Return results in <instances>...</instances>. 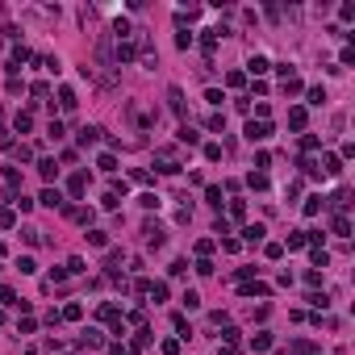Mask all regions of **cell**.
<instances>
[{"label":"cell","instance_id":"7a4b0ae2","mask_svg":"<svg viewBox=\"0 0 355 355\" xmlns=\"http://www.w3.org/2000/svg\"><path fill=\"white\" fill-rule=\"evenodd\" d=\"M326 205H330V209H334V213H338V218H342V209H347V205H351V188H338V192H334V196H330V200H326Z\"/></svg>","mask_w":355,"mask_h":355},{"label":"cell","instance_id":"60d3db41","mask_svg":"<svg viewBox=\"0 0 355 355\" xmlns=\"http://www.w3.org/2000/svg\"><path fill=\"white\" fill-rule=\"evenodd\" d=\"M109 355H130V351L122 347V342H113V347H109Z\"/></svg>","mask_w":355,"mask_h":355},{"label":"cell","instance_id":"f546056e","mask_svg":"<svg viewBox=\"0 0 355 355\" xmlns=\"http://www.w3.org/2000/svg\"><path fill=\"white\" fill-rule=\"evenodd\" d=\"M230 218H234V222L246 218V205H242V200H230Z\"/></svg>","mask_w":355,"mask_h":355},{"label":"cell","instance_id":"1f68e13d","mask_svg":"<svg viewBox=\"0 0 355 355\" xmlns=\"http://www.w3.org/2000/svg\"><path fill=\"white\" fill-rule=\"evenodd\" d=\"M146 292H150V297H155V301H168V284H150Z\"/></svg>","mask_w":355,"mask_h":355},{"label":"cell","instance_id":"f1b7e54d","mask_svg":"<svg viewBox=\"0 0 355 355\" xmlns=\"http://www.w3.org/2000/svg\"><path fill=\"white\" fill-rule=\"evenodd\" d=\"M138 205H142V209H159V196H155V192H142Z\"/></svg>","mask_w":355,"mask_h":355},{"label":"cell","instance_id":"6da1fadb","mask_svg":"<svg viewBox=\"0 0 355 355\" xmlns=\"http://www.w3.org/2000/svg\"><path fill=\"white\" fill-rule=\"evenodd\" d=\"M272 138V122H246V142H264Z\"/></svg>","mask_w":355,"mask_h":355},{"label":"cell","instance_id":"7402d4cb","mask_svg":"<svg viewBox=\"0 0 355 355\" xmlns=\"http://www.w3.org/2000/svg\"><path fill=\"white\" fill-rule=\"evenodd\" d=\"M0 226H4V230H13V226H17V213H13V209H4V205H0Z\"/></svg>","mask_w":355,"mask_h":355},{"label":"cell","instance_id":"4dcf8cb0","mask_svg":"<svg viewBox=\"0 0 355 355\" xmlns=\"http://www.w3.org/2000/svg\"><path fill=\"white\" fill-rule=\"evenodd\" d=\"M305 246V230H297V234H288V251H301Z\"/></svg>","mask_w":355,"mask_h":355},{"label":"cell","instance_id":"f35d334b","mask_svg":"<svg viewBox=\"0 0 355 355\" xmlns=\"http://www.w3.org/2000/svg\"><path fill=\"white\" fill-rule=\"evenodd\" d=\"M326 100V88H310V104H322Z\"/></svg>","mask_w":355,"mask_h":355},{"label":"cell","instance_id":"603a6c76","mask_svg":"<svg viewBox=\"0 0 355 355\" xmlns=\"http://www.w3.org/2000/svg\"><path fill=\"white\" fill-rule=\"evenodd\" d=\"M205 159H209V163L222 159V142H205Z\"/></svg>","mask_w":355,"mask_h":355},{"label":"cell","instance_id":"b9f144b4","mask_svg":"<svg viewBox=\"0 0 355 355\" xmlns=\"http://www.w3.org/2000/svg\"><path fill=\"white\" fill-rule=\"evenodd\" d=\"M218 355H238V347H230V342H226V347H222Z\"/></svg>","mask_w":355,"mask_h":355},{"label":"cell","instance_id":"9a60e30c","mask_svg":"<svg viewBox=\"0 0 355 355\" xmlns=\"http://www.w3.org/2000/svg\"><path fill=\"white\" fill-rule=\"evenodd\" d=\"M305 122H310V113H305V109H288V126L292 130H305Z\"/></svg>","mask_w":355,"mask_h":355},{"label":"cell","instance_id":"484cf974","mask_svg":"<svg viewBox=\"0 0 355 355\" xmlns=\"http://www.w3.org/2000/svg\"><path fill=\"white\" fill-rule=\"evenodd\" d=\"M305 301H310L314 310H326V305H330V297H326V292H310V297H305Z\"/></svg>","mask_w":355,"mask_h":355},{"label":"cell","instance_id":"9c48e42d","mask_svg":"<svg viewBox=\"0 0 355 355\" xmlns=\"http://www.w3.org/2000/svg\"><path fill=\"white\" fill-rule=\"evenodd\" d=\"M100 134H104L100 126H84V130H80V142H84V146H92V142H100Z\"/></svg>","mask_w":355,"mask_h":355},{"label":"cell","instance_id":"d6986e66","mask_svg":"<svg viewBox=\"0 0 355 355\" xmlns=\"http://www.w3.org/2000/svg\"><path fill=\"white\" fill-rule=\"evenodd\" d=\"M330 230H334L338 238H347V234H351V222L347 218H334V222H330Z\"/></svg>","mask_w":355,"mask_h":355},{"label":"cell","instance_id":"836d02e7","mask_svg":"<svg viewBox=\"0 0 355 355\" xmlns=\"http://www.w3.org/2000/svg\"><path fill=\"white\" fill-rule=\"evenodd\" d=\"M226 84H230V88H242V84H246V76H242V71H230Z\"/></svg>","mask_w":355,"mask_h":355},{"label":"cell","instance_id":"2e32d148","mask_svg":"<svg viewBox=\"0 0 355 355\" xmlns=\"http://www.w3.org/2000/svg\"><path fill=\"white\" fill-rule=\"evenodd\" d=\"M58 318H63V322H80V318H84V305H76V301H71V305H67V310L58 314Z\"/></svg>","mask_w":355,"mask_h":355},{"label":"cell","instance_id":"d4e9b609","mask_svg":"<svg viewBox=\"0 0 355 355\" xmlns=\"http://www.w3.org/2000/svg\"><path fill=\"white\" fill-rule=\"evenodd\" d=\"M88 242L92 246H109V234H104V230H88Z\"/></svg>","mask_w":355,"mask_h":355},{"label":"cell","instance_id":"cb8c5ba5","mask_svg":"<svg viewBox=\"0 0 355 355\" xmlns=\"http://www.w3.org/2000/svg\"><path fill=\"white\" fill-rule=\"evenodd\" d=\"M113 34L126 42V38H130V21H126V17H117V21H113Z\"/></svg>","mask_w":355,"mask_h":355},{"label":"cell","instance_id":"44dd1931","mask_svg":"<svg viewBox=\"0 0 355 355\" xmlns=\"http://www.w3.org/2000/svg\"><path fill=\"white\" fill-rule=\"evenodd\" d=\"M251 347H255V351H268V347H272V334H268V330H259V334L251 338Z\"/></svg>","mask_w":355,"mask_h":355},{"label":"cell","instance_id":"83f0119b","mask_svg":"<svg viewBox=\"0 0 355 355\" xmlns=\"http://www.w3.org/2000/svg\"><path fill=\"white\" fill-rule=\"evenodd\" d=\"M288 355H314V342H305V338H301V342H292Z\"/></svg>","mask_w":355,"mask_h":355},{"label":"cell","instance_id":"ab89813d","mask_svg":"<svg viewBox=\"0 0 355 355\" xmlns=\"http://www.w3.org/2000/svg\"><path fill=\"white\" fill-rule=\"evenodd\" d=\"M4 180H8V184L17 188V184H21V172H17V168H4Z\"/></svg>","mask_w":355,"mask_h":355},{"label":"cell","instance_id":"e575fe53","mask_svg":"<svg viewBox=\"0 0 355 355\" xmlns=\"http://www.w3.org/2000/svg\"><path fill=\"white\" fill-rule=\"evenodd\" d=\"M0 305H21V301H17L13 288H0Z\"/></svg>","mask_w":355,"mask_h":355},{"label":"cell","instance_id":"5bb4252c","mask_svg":"<svg viewBox=\"0 0 355 355\" xmlns=\"http://www.w3.org/2000/svg\"><path fill=\"white\" fill-rule=\"evenodd\" d=\"M38 172H42V180H54V176H58V163L54 159H38Z\"/></svg>","mask_w":355,"mask_h":355},{"label":"cell","instance_id":"8fae6325","mask_svg":"<svg viewBox=\"0 0 355 355\" xmlns=\"http://www.w3.org/2000/svg\"><path fill=\"white\" fill-rule=\"evenodd\" d=\"M42 205L46 209H58V205H63V192H58V188H46V192H42Z\"/></svg>","mask_w":355,"mask_h":355},{"label":"cell","instance_id":"ac0fdd59","mask_svg":"<svg viewBox=\"0 0 355 355\" xmlns=\"http://www.w3.org/2000/svg\"><path fill=\"white\" fill-rule=\"evenodd\" d=\"M30 126H34V113H17V117H13V130H17V134H26Z\"/></svg>","mask_w":355,"mask_h":355},{"label":"cell","instance_id":"ffe728a7","mask_svg":"<svg viewBox=\"0 0 355 355\" xmlns=\"http://www.w3.org/2000/svg\"><path fill=\"white\" fill-rule=\"evenodd\" d=\"M205 200H209L213 209H222V188H218V184H209V188H205Z\"/></svg>","mask_w":355,"mask_h":355},{"label":"cell","instance_id":"ba28073f","mask_svg":"<svg viewBox=\"0 0 355 355\" xmlns=\"http://www.w3.org/2000/svg\"><path fill=\"white\" fill-rule=\"evenodd\" d=\"M100 342H104V334H100V330H84V338H80V347H88V351H96V347H100Z\"/></svg>","mask_w":355,"mask_h":355},{"label":"cell","instance_id":"7c38bea8","mask_svg":"<svg viewBox=\"0 0 355 355\" xmlns=\"http://www.w3.org/2000/svg\"><path fill=\"white\" fill-rule=\"evenodd\" d=\"M246 67H251V76H264V71H272V63H268L264 54H251V63H246Z\"/></svg>","mask_w":355,"mask_h":355},{"label":"cell","instance_id":"277c9868","mask_svg":"<svg viewBox=\"0 0 355 355\" xmlns=\"http://www.w3.org/2000/svg\"><path fill=\"white\" fill-rule=\"evenodd\" d=\"M134 50H138L134 42H117V50H113V63H130V58H134Z\"/></svg>","mask_w":355,"mask_h":355},{"label":"cell","instance_id":"e0dca14e","mask_svg":"<svg viewBox=\"0 0 355 355\" xmlns=\"http://www.w3.org/2000/svg\"><path fill=\"white\" fill-rule=\"evenodd\" d=\"M264 234H268V230L255 222V226H246V230H242V238H246V242H264Z\"/></svg>","mask_w":355,"mask_h":355},{"label":"cell","instance_id":"8d00e7d4","mask_svg":"<svg viewBox=\"0 0 355 355\" xmlns=\"http://www.w3.org/2000/svg\"><path fill=\"white\" fill-rule=\"evenodd\" d=\"M180 301H184V310H196V305H200V297H196V292H192V288H188V292H184V297H180Z\"/></svg>","mask_w":355,"mask_h":355},{"label":"cell","instance_id":"52a82bcc","mask_svg":"<svg viewBox=\"0 0 355 355\" xmlns=\"http://www.w3.org/2000/svg\"><path fill=\"white\" fill-rule=\"evenodd\" d=\"M142 234H146L150 246H163V226H159V222H146V230H142Z\"/></svg>","mask_w":355,"mask_h":355},{"label":"cell","instance_id":"3957f363","mask_svg":"<svg viewBox=\"0 0 355 355\" xmlns=\"http://www.w3.org/2000/svg\"><path fill=\"white\" fill-rule=\"evenodd\" d=\"M84 188H88V176H84V172H76V176L67 180V192H71V196H84Z\"/></svg>","mask_w":355,"mask_h":355},{"label":"cell","instance_id":"8992f818","mask_svg":"<svg viewBox=\"0 0 355 355\" xmlns=\"http://www.w3.org/2000/svg\"><path fill=\"white\" fill-rule=\"evenodd\" d=\"M168 104H172L176 117H184V92H180V88H168Z\"/></svg>","mask_w":355,"mask_h":355},{"label":"cell","instance_id":"74e56055","mask_svg":"<svg viewBox=\"0 0 355 355\" xmlns=\"http://www.w3.org/2000/svg\"><path fill=\"white\" fill-rule=\"evenodd\" d=\"M96 163H100V172H117V159H113V155H100Z\"/></svg>","mask_w":355,"mask_h":355},{"label":"cell","instance_id":"d590c367","mask_svg":"<svg viewBox=\"0 0 355 355\" xmlns=\"http://www.w3.org/2000/svg\"><path fill=\"white\" fill-rule=\"evenodd\" d=\"M251 188H255V192H264V188H268V176L255 172V176H251Z\"/></svg>","mask_w":355,"mask_h":355},{"label":"cell","instance_id":"4316f807","mask_svg":"<svg viewBox=\"0 0 355 355\" xmlns=\"http://www.w3.org/2000/svg\"><path fill=\"white\" fill-rule=\"evenodd\" d=\"M310 259H314V272H318V268H326V264H330V255L322 251V246H314V255H310Z\"/></svg>","mask_w":355,"mask_h":355},{"label":"cell","instance_id":"30bf717a","mask_svg":"<svg viewBox=\"0 0 355 355\" xmlns=\"http://www.w3.org/2000/svg\"><path fill=\"white\" fill-rule=\"evenodd\" d=\"M322 172H326V176H342V159H338V155H326V159H322Z\"/></svg>","mask_w":355,"mask_h":355},{"label":"cell","instance_id":"d6a6232c","mask_svg":"<svg viewBox=\"0 0 355 355\" xmlns=\"http://www.w3.org/2000/svg\"><path fill=\"white\" fill-rule=\"evenodd\" d=\"M318 209H322V196H310V200H305V218H314Z\"/></svg>","mask_w":355,"mask_h":355},{"label":"cell","instance_id":"4fadbf2b","mask_svg":"<svg viewBox=\"0 0 355 355\" xmlns=\"http://www.w3.org/2000/svg\"><path fill=\"white\" fill-rule=\"evenodd\" d=\"M176 138H180L184 146H196V142H200V134H196L192 126H180V134H176Z\"/></svg>","mask_w":355,"mask_h":355},{"label":"cell","instance_id":"5b68a950","mask_svg":"<svg viewBox=\"0 0 355 355\" xmlns=\"http://www.w3.org/2000/svg\"><path fill=\"white\" fill-rule=\"evenodd\" d=\"M76 104H80V96H76V92H71V88H58V109H63V113H71Z\"/></svg>","mask_w":355,"mask_h":355}]
</instances>
